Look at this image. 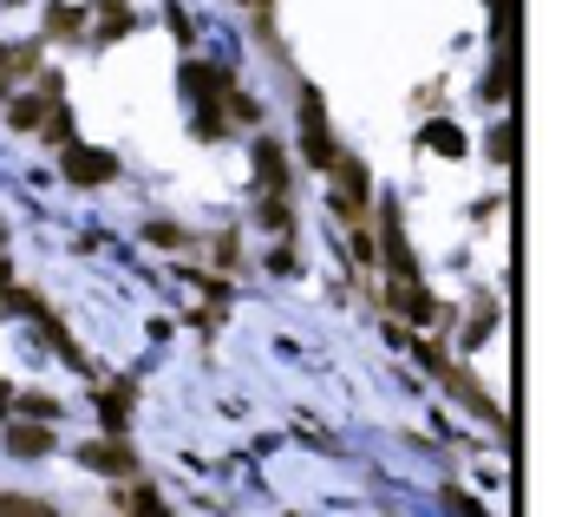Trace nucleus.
I'll list each match as a JSON object with an SVG mask.
<instances>
[{
  "instance_id": "aec40b11",
  "label": "nucleus",
  "mask_w": 575,
  "mask_h": 517,
  "mask_svg": "<svg viewBox=\"0 0 575 517\" xmlns=\"http://www.w3.org/2000/svg\"><path fill=\"white\" fill-rule=\"evenodd\" d=\"M491 328H498V314H491V301H484V314H471V321H464V341H471V348H478V341H484V334H491Z\"/></svg>"
},
{
  "instance_id": "dca6fc26",
  "label": "nucleus",
  "mask_w": 575,
  "mask_h": 517,
  "mask_svg": "<svg viewBox=\"0 0 575 517\" xmlns=\"http://www.w3.org/2000/svg\"><path fill=\"white\" fill-rule=\"evenodd\" d=\"M46 27H53V33H79V27H85V13H79V7H60V0H53V7H46Z\"/></svg>"
},
{
  "instance_id": "b1692460",
  "label": "nucleus",
  "mask_w": 575,
  "mask_h": 517,
  "mask_svg": "<svg viewBox=\"0 0 575 517\" xmlns=\"http://www.w3.org/2000/svg\"><path fill=\"white\" fill-rule=\"evenodd\" d=\"M484 92H491V99H503V92H510V60H498V73H491V85H484Z\"/></svg>"
},
{
  "instance_id": "20e7f679",
  "label": "nucleus",
  "mask_w": 575,
  "mask_h": 517,
  "mask_svg": "<svg viewBox=\"0 0 575 517\" xmlns=\"http://www.w3.org/2000/svg\"><path fill=\"white\" fill-rule=\"evenodd\" d=\"M79 458H85L92 472H112V478H132V472H138V458H132V445L125 440H92Z\"/></svg>"
},
{
  "instance_id": "5701e85b",
  "label": "nucleus",
  "mask_w": 575,
  "mask_h": 517,
  "mask_svg": "<svg viewBox=\"0 0 575 517\" xmlns=\"http://www.w3.org/2000/svg\"><path fill=\"white\" fill-rule=\"evenodd\" d=\"M262 223H269V229H288V204H282V197H269V204H262Z\"/></svg>"
},
{
  "instance_id": "a878e982",
  "label": "nucleus",
  "mask_w": 575,
  "mask_h": 517,
  "mask_svg": "<svg viewBox=\"0 0 575 517\" xmlns=\"http://www.w3.org/2000/svg\"><path fill=\"white\" fill-rule=\"evenodd\" d=\"M0 289H13V262H0Z\"/></svg>"
},
{
  "instance_id": "4468645a",
  "label": "nucleus",
  "mask_w": 575,
  "mask_h": 517,
  "mask_svg": "<svg viewBox=\"0 0 575 517\" xmlns=\"http://www.w3.org/2000/svg\"><path fill=\"white\" fill-rule=\"evenodd\" d=\"M438 505H445L451 517H491L478 498H471V492H458V485H445V492H438Z\"/></svg>"
},
{
  "instance_id": "9d476101",
  "label": "nucleus",
  "mask_w": 575,
  "mask_h": 517,
  "mask_svg": "<svg viewBox=\"0 0 575 517\" xmlns=\"http://www.w3.org/2000/svg\"><path fill=\"white\" fill-rule=\"evenodd\" d=\"M255 177H262V184H269V190H282V184H288V164H282V151L269 145V138H262V145H255Z\"/></svg>"
},
{
  "instance_id": "6e6552de",
  "label": "nucleus",
  "mask_w": 575,
  "mask_h": 517,
  "mask_svg": "<svg viewBox=\"0 0 575 517\" xmlns=\"http://www.w3.org/2000/svg\"><path fill=\"white\" fill-rule=\"evenodd\" d=\"M53 105H60V99H46V92H20V99H7V125H13V132H40Z\"/></svg>"
},
{
  "instance_id": "9b49d317",
  "label": "nucleus",
  "mask_w": 575,
  "mask_h": 517,
  "mask_svg": "<svg viewBox=\"0 0 575 517\" xmlns=\"http://www.w3.org/2000/svg\"><path fill=\"white\" fill-rule=\"evenodd\" d=\"M92 7H98V33H105V40L132 33V7H125V0H92Z\"/></svg>"
},
{
  "instance_id": "a211bd4d",
  "label": "nucleus",
  "mask_w": 575,
  "mask_h": 517,
  "mask_svg": "<svg viewBox=\"0 0 575 517\" xmlns=\"http://www.w3.org/2000/svg\"><path fill=\"white\" fill-rule=\"evenodd\" d=\"M132 511L138 517H170L164 511V498H157V485H138V492H132Z\"/></svg>"
},
{
  "instance_id": "ddd939ff",
  "label": "nucleus",
  "mask_w": 575,
  "mask_h": 517,
  "mask_svg": "<svg viewBox=\"0 0 575 517\" xmlns=\"http://www.w3.org/2000/svg\"><path fill=\"white\" fill-rule=\"evenodd\" d=\"M33 66H40V46H33V40H27V46H13V53L0 46V79H13V73H33Z\"/></svg>"
},
{
  "instance_id": "6ab92c4d",
  "label": "nucleus",
  "mask_w": 575,
  "mask_h": 517,
  "mask_svg": "<svg viewBox=\"0 0 575 517\" xmlns=\"http://www.w3.org/2000/svg\"><path fill=\"white\" fill-rule=\"evenodd\" d=\"M222 125H229V118H222V105H203V112H197V138H222Z\"/></svg>"
},
{
  "instance_id": "1a4fd4ad",
  "label": "nucleus",
  "mask_w": 575,
  "mask_h": 517,
  "mask_svg": "<svg viewBox=\"0 0 575 517\" xmlns=\"http://www.w3.org/2000/svg\"><path fill=\"white\" fill-rule=\"evenodd\" d=\"M216 85H222V73H216L210 60H190V66H184V92H190L197 105H210V99H216Z\"/></svg>"
},
{
  "instance_id": "39448f33",
  "label": "nucleus",
  "mask_w": 575,
  "mask_h": 517,
  "mask_svg": "<svg viewBox=\"0 0 575 517\" xmlns=\"http://www.w3.org/2000/svg\"><path fill=\"white\" fill-rule=\"evenodd\" d=\"M386 308H393V314H406V321H419V328L438 321V301H431L419 282H393V289H386Z\"/></svg>"
},
{
  "instance_id": "7ed1b4c3",
  "label": "nucleus",
  "mask_w": 575,
  "mask_h": 517,
  "mask_svg": "<svg viewBox=\"0 0 575 517\" xmlns=\"http://www.w3.org/2000/svg\"><path fill=\"white\" fill-rule=\"evenodd\" d=\"M379 229H386V269H393V282H419V262H412V249H406L399 210H379Z\"/></svg>"
},
{
  "instance_id": "2eb2a0df",
  "label": "nucleus",
  "mask_w": 575,
  "mask_h": 517,
  "mask_svg": "<svg viewBox=\"0 0 575 517\" xmlns=\"http://www.w3.org/2000/svg\"><path fill=\"white\" fill-rule=\"evenodd\" d=\"M222 118H236V125H255V118H262V105H255L249 92H229V99H222Z\"/></svg>"
},
{
  "instance_id": "c85d7f7f",
  "label": "nucleus",
  "mask_w": 575,
  "mask_h": 517,
  "mask_svg": "<svg viewBox=\"0 0 575 517\" xmlns=\"http://www.w3.org/2000/svg\"><path fill=\"white\" fill-rule=\"evenodd\" d=\"M0 236H7V223H0Z\"/></svg>"
},
{
  "instance_id": "bb28decb",
  "label": "nucleus",
  "mask_w": 575,
  "mask_h": 517,
  "mask_svg": "<svg viewBox=\"0 0 575 517\" xmlns=\"http://www.w3.org/2000/svg\"><path fill=\"white\" fill-rule=\"evenodd\" d=\"M7 400H13V393H7V386H0V413H7Z\"/></svg>"
},
{
  "instance_id": "423d86ee",
  "label": "nucleus",
  "mask_w": 575,
  "mask_h": 517,
  "mask_svg": "<svg viewBox=\"0 0 575 517\" xmlns=\"http://www.w3.org/2000/svg\"><path fill=\"white\" fill-rule=\"evenodd\" d=\"M7 452H13V458H46V452H60V440H53L40 420H27V426L7 420Z\"/></svg>"
},
{
  "instance_id": "393cba45",
  "label": "nucleus",
  "mask_w": 575,
  "mask_h": 517,
  "mask_svg": "<svg viewBox=\"0 0 575 517\" xmlns=\"http://www.w3.org/2000/svg\"><path fill=\"white\" fill-rule=\"evenodd\" d=\"M491 157H498V164H510V125H498V132H491Z\"/></svg>"
},
{
  "instance_id": "412c9836",
  "label": "nucleus",
  "mask_w": 575,
  "mask_h": 517,
  "mask_svg": "<svg viewBox=\"0 0 575 517\" xmlns=\"http://www.w3.org/2000/svg\"><path fill=\"white\" fill-rule=\"evenodd\" d=\"M66 132H72V112H66V105H53V112H46V138L66 145Z\"/></svg>"
},
{
  "instance_id": "f3484780",
  "label": "nucleus",
  "mask_w": 575,
  "mask_h": 517,
  "mask_svg": "<svg viewBox=\"0 0 575 517\" xmlns=\"http://www.w3.org/2000/svg\"><path fill=\"white\" fill-rule=\"evenodd\" d=\"M20 413L46 426V420H60V400H46V393H27V400H20Z\"/></svg>"
},
{
  "instance_id": "f8f14e48",
  "label": "nucleus",
  "mask_w": 575,
  "mask_h": 517,
  "mask_svg": "<svg viewBox=\"0 0 575 517\" xmlns=\"http://www.w3.org/2000/svg\"><path fill=\"white\" fill-rule=\"evenodd\" d=\"M426 145L438 151V157H464V132H458V125H445V118H431V125H426Z\"/></svg>"
},
{
  "instance_id": "f257e3e1",
  "label": "nucleus",
  "mask_w": 575,
  "mask_h": 517,
  "mask_svg": "<svg viewBox=\"0 0 575 517\" xmlns=\"http://www.w3.org/2000/svg\"><path fill=\"white\" fill-rule=\"evenodd\" d=\"M301 151H307L314 170H334V164H341V145H334V132H327V112H321V92H314V85H301Z\"/></svg>"
},
{
  "instance_id": "f03ea898",
  "label": "nucleus",
  "mask_w": 575,
  "mask_h": 517,
  "mask_svg": "<svg viewBox=\"0 0 575 517\" xmlns=\"http://www.w3.org/2000/svg\"><path fill=\"white\" fill-rule=\"evenodd\" d=\"M60 177L79 184V190L112 184V177H118V157H112V151H92V145H66V151H60Z\"/></svg>"
},
{
  "instance_id": "0eeeda50",
  "label": "nucleus",
  "mask_w": 575,
  "mask_h": 517,
  "mask_svg": "<svg viewBox=\"0 0 575 517\" xmlns=\"http://www.w3.org/2000/svg\"><path fill=\"white\" fill-rule=\"evenodd\" d=\"M98 420H105V440H118V433L132 426V380H112V386L98 393Z\"/></svg>"
},
{
  "instance_id": "4be33fe9",
  "label": "nucleus",
  "mask_w": 575,
  "mask_h": 517,
  "mask_svg": "<svg viewBox=\"0 0 575 517\" xmlns=\"http://www.w3.org/2000/svg\"><path fill=\"white\" fill-rule=\"evenodd\" d=\"M144 236H150V242H157V249H177V242H184V229H170V223H150V229H144Z\"/></svg>"
},
{
  "instance_id": "cd10ccee",
  "label": "nucleus",
  "mask_w": 575,
  "mask_h": 517,
  "mask_svg": "<svg viewBox=\"0 0 575 517\" xmlns=\"http://www.w3.org/2000/svg\"><path fill=\"white\" fill-rule=\"evenodd\" d=\"M242 7H262V13H269V0H242Z\"/></svg>"
}]
</instances>
